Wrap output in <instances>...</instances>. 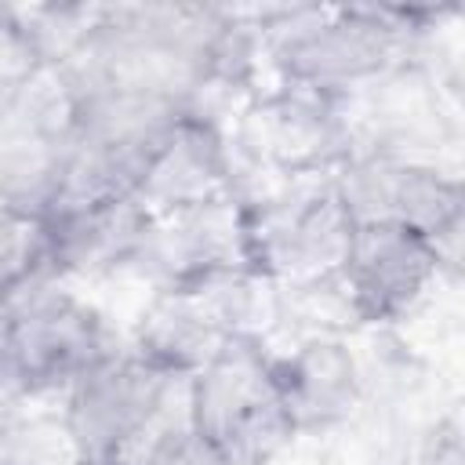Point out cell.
<instances>
[{
    "mask_svg": "<svg viewBox=\"0 0 465 465\" xmlns=\"http://www.w3.org/2000/svg\"><path fill=\"white\" fill-rule=\"evenodd\" d=\"M240 207L251 276L272 287H302L345 269L356 222L334 189V174L287 178L269 196Z\"/></svg>",
    "mask_w": 465,
    "mask_h": 465,
    "instance_id": "7a4b0ae2",
    "label": "cell"
},
{
    "mask_svg": "<svg viewBox=\"0 0 465 465\" xmlns=\"http://www.w3.org/2000/svg\"><path fill=\"white\" fill-rule=\"evenodd\" d=\"M414 465H465L458 411L436 414V418L421 429V436H418V443H414Z\"/></svg>",
    "mask_w": 465,
    "mask_h": 465,
    "instance_id": "44dd1931",
    "label": "cell"
},
{
    "mask_svg": "<svg viewBox=\"0 0 465 465\" xmlns=\"http://www.w3.org/2000/svg\"><path fill=\"white\" fill-rule=\"evenodd\" d=\"M189 421L229 465H272L298 440L272 381L269 349L258 338H229L189 378Z\"/></svg>",
    "mask_w": 465,
    "mask_h": 465,
    "instance_id": "3957f363",
    "label": "cell"
},
{
    "mask_svg": "<svg viewBox=\"0 0 465 465\" xmlns=\"http://www.w3.org/2000/svg\"><path fill=\"white\" fill-rule=\"evenodd\" d=\"M7 7L18 18V25L29 33L44 65H65L98 36L109 4H87V0L40 4V0H33V4H7Z\"/></svg>",
    "mask_w": 465,
    "mask_h": 465,
    "instance_id": "e0dca14e",
    "label": "cell"
},
{
    "mask_svg": "<svg viewBox=\"0 0 465 465\" xmlns=\"http://www.w3.org/2000/svg\"><path fill=\"white\" fill-rule=\"evenodd\" d=\"M80 109H84V94L65 65H40L11 98V116L25 131L54 145H69L76 138Z\"/></svg>",
    "mask_w": 465,
    "mask_h": 465,
    "instance_id": "2e32d148",
    "label": "cell"
},
{
    "mask_svg": "<svg viewBox=\"0 0 465 465\" xmlns=\"http://www.w3.org/2000/svg\"><path fill=\"white\" fill-rule=\"evenodd\" d=\"M334 189L356 225L389 222L425 240L465 222V189L440 160L360 149L334 171Z\"/></svg>",
    "mask_w": 465,
    "mask_h": 465,
    "instance_id": "5b68a950",
    "label": "cell"
},
{
    "mask_svg": "<svg viewBox=\"0 0 465 465\" xmlns=\"http://www.w3.org/2000/svg\"><path fill=\"white\" fill-rule=\"evenodd\" d=\"M440 280L443 272L425 236L389 222L356 225L341 283L360 331L400 327L425 305Z\"/></svg>",
    "mask_w": 465,
    "mask_h": 465,
    "instance_id": "ba28073f",
    "label": "cell"
},
{
    "mask_svg": "<svg viewBox=\"0 0 465 465\" xmlns=\"http://www.w3.org/2000/svg\"><path fill=\"white\" fill-rule=\"evenodd\" d=\"M149 214L134 196L44 222V254L58 283L127 272Z\"/></svg>",
    "mask_w": 465,
    "mask_h": 465,
    "instance_id": "8fae6325",
    "label": "cell"
},
{
    "mask_svg": "<svg viewBox=\"0 0 465 465\" xmlns=\"http://www.w3.org/2000/svg\"><path fill=\"white\" fill-rule=\"evenodd\" d=\"M47 280L54 276L44 254V222L0 203V294L11 302Z\"/></svg>",
    "mask_w": 465,
    "mask_h": 465,
    "instance_id": "ac0fdd59",
    "label": "cell"
},
{
    "mask_svg": "<svg viewBox=\"0 0 465 465\" xmlns=\"http://www.w3.org/2000/svg\"><path fill=\"white\" fill-rule=\"evenodd\" d=\"M134 200L149 218L236 200L229 134L182 113L149 153L134 185Z\"/></svg>",
    "mask_w": 465,
    "mask_h": 465,
    "instance_id": "30bf717a",
    "label": "cell"
},
{
    "mask_svg": "<svg viewBox=\"0 0 465 465\" xmlns=\"http://www.w3.org/2000/svg\"><path fill=\"white\" fill-rule=\"evenodd\" d=\"M229 338V327L203 291H149L127 334V349L171 378H193Z\"/></svg>",
    "mask_w": 465,
    "mask_h": 465,
    "instance_id": "7c38bea8",
    "label": "cell"
},
{
    "mask_svg": "<svg viewBox=\"0 0 465 465\" xmlns=\"http://www.w3.org/2000/svg\"><path fill=\"white\" fill-rule=\"evenodd\" d=\"M7 323H11V302L0 294V352H4V338H7Z\"/></svg>",
    "mask_w": 465,
    "mask_h": 465,
    "instance_id": "7402d4cb",
    "label": "cell"
},
{
    "mask_svg": "<svg viewBox=\"0 0 465 465\" xmlns=\"http://www.w3.org/2000/svg\"><path fill=\"white\" fill-rule=\"evenodd\" d=\"M127 338L113 320L69 283L47 280L11 298L4 338V381L15 396L62 400L65 389L91 367L120 352Z\"/></svg>",
    "mask_w": 465,
    "mask_h": 465,
    "instance_id": "6da1fadb",
    "label": "cell"
},
{
    "mask_svg": "<svg viewBox=\"0 0 465 465\" xmlns=\"http://www.w3.org/2000/svg\"><path fill=\"white\" fill-rule=\"evenodd\" d=\"M265 349L294 436H327L367 407L352 334H302Z\"/></svg>",
    "mask_w": 465,
    "mask_h": 465,
    "instance_id": "9c48e42d",
    "label": "cell"
},
{
    "mask_svg": "<svg viewBox=\"0 0 465 465\" xmlns=\"http://www.w3.org/2000/svg\"><path fill=\"white\" fill-rule=\"evenodd\" d=\"M127 272L149 291H193L207 280L247 272L243 207L222 200L149 218Z\"/></svg>",
    "mask_w": 465,
    "mask_h": 465,
    "instance_id": "52a82bcc",
    "label": "cell"
},
{
    "mask_svg": "<svg viewBox=\"0 0 465 465\" xmlns=\"http://www.w3.org/2000/svg\"><path fill=\"white\" fill-rule=\"evenodd\" d=\"M178 116H182V109L167 98L120 91V87H94L84 94L76 138L102 145V149H113V153L138 160L145 167L149 153L174 127Z\"/></svg>",
    "mask_w": 465,
    "mask_h": 465,
    "instance_id": "4fadbf2b",
    "label": "cell"
},
{
    "mask_svg": "<svg viewBox=\"0 0 465 465\" xmlns=\"http://www.w3.org/2000/svg\"><path fill=\"white\" fill-rule=\"evenodd\" d=\"M44 65L40 51L33 47L29 33L18 25L7 4H0V87L18 91L36 69Z\"/></svg>",
    "mask_w": 465,
    "mask_h": 465,
    "instance_id": "d6986e66",
    "label": "cell"
},
{
    "mask_svg": "<svg viewBox=\"0 0 465 465\" xmlns=\"http://www.w3.org/2000/svg\"><path fill=\"white\" fill-rule=\"evenodd\" d=\"M229 145L276 178L334 174L356 153L349 98L269 80L240 113Z\"/></svg>",
    "mask_w": 465,
    "mask_h": 465,
    "instance_id": "277c9868",
    "label": "cell"
},
{
    "mask_svg": "<svg viewBox=\"0 0 465 465\" xmlns=\"http://www.w3.org/2000/svg\"><path fill=\"white\" fill-rule=\"evenodd\" d=\"M185 381L149 367L127 345L76 378L62 396V414L84 465H116Z\"/></svg>",
    "mask_w": 465,
    "mask_h": 465,
    "instance_id": "8992f818",
    "label": "cell"
},
{
    "mask_svg": "<svg viewBox=\"0 0 465 465\" xmlns=\"http://www.w3.org/2000/svg\"><path fill=\"white\" fill-rule=\"evenodd\" d=\"M0 465H84L76 440L65 425L62 400L51 407H29L11 396L0 411Z\"/></svg>",
    "mask_w": 465,
    "mask_h": 465,
    "instance_id": "9a60e30c",
    "label": "cell"
},
{
    "mask_svg": "<svg viewBox=\"0 0 465 465\" xmlns=\"http://www.w3.org/2000/svg\"><path fill=\"white\" fill-rule=\"evenodd\" d=\"M138 174H142L138 160H127L113 149L73 138L62 153L58 182H54L44 222L58 218V214L102 207V203H113V200H127V196H134Z\"/></svg>",
    "mask_w": 465,
    "mask_h": 465,
    "instance_id": "5bb4252c",
    "label": "cell"
},
{
    "mask_svg": "<svg viewBox=\"0 0 465 465\" xmlns=\"http://www.w3.org/2000/svg\"><path fill=\"white\" fill-rule=\"evenodd\" d=\"M142 465H229V458L203 432H196L193 421H185L163 443H156V450Z\"/></svg>",
    "mask_w": 465,
    "mask_h": 465,
    "instance_id": "ffe728a7",
    "label": "cell"
}]
</instances>
